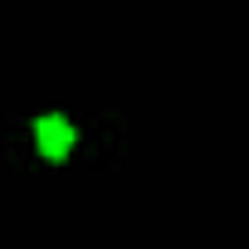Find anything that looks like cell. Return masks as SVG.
Listing matches in <instances>:
<instances>
[{"mask_svg": "<svg viewBox=\"0 0 249 249\" xmlns=\"http://www.w3.org/2000/svg\"><path fill=\"white\" fill-rule=\"evenodd\" d=\"M35 142H39V157H49V161H64L69 157V147H73V127L64 117H39L35 122Z\"/></svg>", "mask_w": 249, "mask_h": 249, "instance_id": "cell-1", "label": "cell"}]
</instances>
